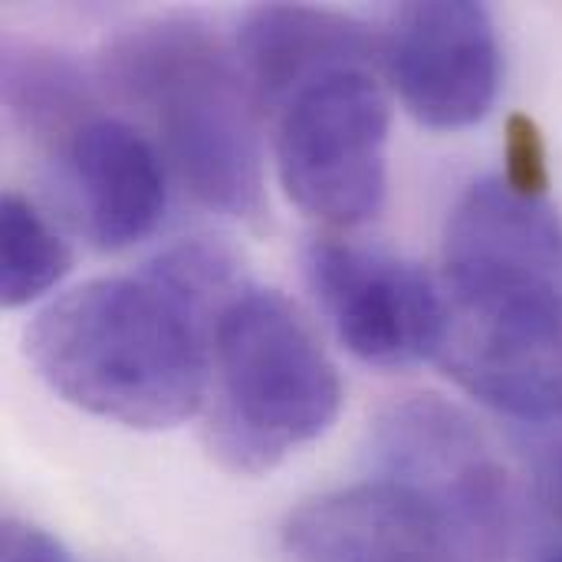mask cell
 I'll use <instances>...</instances> for the list:
<instances>
[{
	"instance_id": "6da1fadb",
	"label": "cell",
	"mask_w": 562,
	"mask_h": 562,
	"mask_svg": "<svg viewBox=\"0 0 562 562\" xmlns=\"http://www.w3.org/2000/svg\"><path fill=\"white\" fill-rule=\"evenodd\" d=\"M438 362L487 408L562 418V217L501 175L471 184L445 231Z\"/></svg>"
},
{
	"instance_id": "7a4b0ae2",
	"label": "cell",
	"mask_w": 562,
	"mask_h": 562,
	"mask_svg": "<svg viewBox=\"0 0 562 562\" xmlns=\"http://www.w3.org/2000/svg\"><path fill=\"white\" fill-rule=\"evenodd\" d=\"M214 323L151 270L102 277L33 319L26 359L79 412L135 431H165L207 402Z\"/></svg>"
},
{
	"instance_id": "3957f363",
	"label": "cell",
	"mask_w": 562,
	"mask_h": 562,
	"mask_svg": "<svg viewBox=\"0 0 562 562\" xmlns=\"http://www.w3.org/2000/svg\"><path fill=\"white\" fill-rule=\"evenodd\" d=\"M102 76L151 119L194 201L237 221L263 214L260 102L237 53L191 20H151L109 43Z\"/></svg>"
},
{
	"instance_id": "277c9868",
	"label": "cell",
	"mask_w": 562,
	"mask_h": 562,
	"mask_svg": "<svg viewBox=\"0 0 562 562\" xmlns=\"http://www.w3.org/2000/svg\"><path fill=\"white\" fill-rule=\"evenodd\" d=\"M204 438L231 474L260 477L323 438L342 408V382L290 300L247 286L214 323Z\"/></svg>"
},
{
	"instance_id": "5b68a950",
	"label": "cell",
	"mask_w": 562,
	"mask_h": 562,
	"mask_svg": "<svg viewBox=\"0 0 562 562\" xmlns=\"http://www.w3.org/2000/svg\"><path fill=\"white\" fill-rule=\"evenodd\" d=\"M379 477L415 491L458 537L468 562H504L514 494L484 431L441 395L392 402L372 428Z\"/></svg>"
},
{
	"instance_id": "8992f818",
	"label": "cell",
	"mask_w": 562,
	"mask_h": 562,
	"mask_svg": "<svg viewBox=\"0 0 562 562\" xmlns=\"http://www.w3.org/2000/svg\"><path fill=\"white\" fill-rule=\"evenodd\" d=\"M389 99L372 69L306 86L280 115L277 171L286 198L329 227L372 221L385 201Z\"/></svg>"
},
{
	"instance_id": "52a82bcc",
	"label": "cell",
	"mask_w": 562,
	"mask_h": 562,
	"mask_svg": "<svg viewBox=\"0 0 562 562\" xmlns=\"http://www.w3.org/2000/svg\"><path fill=\"white\" fill-rule=\"evenodd\" d=\"M306 280L356 359L379 369L438 359L445 293L422 267L375 247L323 237L306 250Z\"/></svg>"
},
{
	"instance_id": "ba28073f",
	"label": "cell",
	"mask_w": 562,
	"mask_h": 562,
	"mask_svg": "<svg viewBox=\"0 0 562 562\" xmlns=\"http://www.w3.org/2000/svg\"><path fill=\"white\" fill-rule=\"evenodd\" d=\"M385 59L405 109L428 128H468L494 109L504 56L481 3H405L385 33Z\"/></svg>"
},
{
	"instance_id": "9c48e42d",
	"label": "cell",
	"mask_w": 562,
	"mask_h": 562,
	"mask_svg": "<svg viewBox=\"0 0 562 562\" xmlns=\"http://www.w3.org/2000/svg\"><path fill=\"white\" fill-rule=\"evenodd\" d=\"M280 543L286 562H468L445 517L385 477L306 501Z\"/></svg>"
},
{
	"instance_id": "30bf717a",
	"label": "cell",
	"mask_w": 562,
	"mask_h": 562,
	"mask_svg": "<svg viewBox=\"0 0 562 562\" xmlns=\"http://www.w3.org/2000/svg\"><path fill=\"white\" fill-rule=\"evenodd\" d=\"M59 155L95 247L125 250L158 227L168 204L165 165L138 128L92 115L59 145Z\"/></svg>"
},
{
	"instance_id": "8fae6325",
	"label": "cell",
	"mask_w": 562,
	"mask_h": 562,
	"mask_svg": "<svg viewBox=\"0 0 562 562\" xmlns=\"http://www.w3.org/2000/svg\"><path fill=\"white\" fill-rule=\"evenodd\" d=\"M372 53L375 36L359 20L300 3L250 10L237 36V59L257 102L277 109L333 72L369 69Z\"/></svg>"
},
{
	"instance_id": "7c38bea8",
	"label": "cell",
	"mask_w": 562,
	"mask_h": 562,
	"mask_svg": "<svg viewBox=\"0 0 562 562\" xmlns=\"http://www.w3.org/2000/svg\"><path fill=\"white\" fill-rule=\"evenodd\" d=\"M3 105L13 122L56 148L95 112L82 69L53 49H7L3 56Z\"/></svg>"
},
{
	"instance_id": "4fadbf2b",
	"label": "cell",
	"mask_w": 562,
	"mask_h": 562,
	"mask_svg": "<svg viewBox=\"0 0 562 562\" xmlns=\"http://www.w3.org/2000/svg\"><path fill=\"white\" fill-rule=\"evenodd\" d=\"M0 300L7 310L30 306L72 267L66 240L20 194H3L0 201Z\"/></svg>"
},
{
	"instance_id": "5bb4252c",
	"label": "cell",
	"mask_w": 562,
	"mask_h": 562,
	"mask_svg": "<svg viewBox=\"0 0 562 562\" xmlns=\"http://www.w3.org/2000/svg\"><path fill=\"white\" fill-rule=\"evenodd\" d=\"M514 191L530 198H547L550 168H547V145L530 115H510L507 122V148H504V175Z\"/></svg>"
},
{
	"instance_id": "9a60e30c",
	"label": "cell",
	"mask_w": 562,
	"mask_h": 562,
	"mask_svg": "<svg viewBox=\"0 0 562 562\" xmlns=\"http://www.w3.org/2000/svg\"><path fill=\"white\" fill-rule=\"evenodd\" d=\"M0 562H76V557L53 533L7 517L0 533Z\"/></svg>"
},
{
	"instance_id": "2e32d148",
	"label": "cell",
	"mask_w": 562,
	"mask_h": 562,
	"mask_svg": "<svg viewBox=\"0 0 562 562\" xmlns=\"http://www.w3.org/2000/svg\"><path fill=\"white\" fill-rule=\"evenodd\" d=\"M543 562H562V547L560 550H553V553H550V557H547Z\"/></svg>"
},
{
	"instance_id": "e0dca14e",
	"label": "cell",
	"mask_w": 562,
	"mask_h": 562,
	"mask_svg": "<svg viewBox=\"0 0 562 562\" xmlns=\"http://www.w3.org/2000/svg\"><path fill=\"white\" fill-rule=\"evenodd\" d=\"M557 477H560V487H562V448H560V454H557Z\"/></svg>"
}]
</instances>
